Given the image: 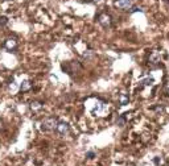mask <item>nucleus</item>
Segmentation results:
<instances>
[{
    "label": "nucleus",
    "instance_id": "1",
    "mask_svg": "<svg viewBox=\"0 0 169 166\" xmlns=\"http://www.w3.org/2000/svg\"><path fill=\"white\" fill-rule=\"evenodd\" d=\"M58 124V120L55 117H48L41 123V131H54Z\"/></svg>",
    "mask_w": 169,
    "mask_h": 166
},
{
    "label": "nucleus",
    "instance_id": "2",
    "mask_svg": "<svg viewBox=\"0 0 169 166\" xmlns=\"http://www.w3.org/2000/svg\"><path fill=\"white\" fill-rule=\"evenodd\" d=\"M106 110H107V106H106V103H103V101L101 100H97L95 104H94V107L91 108V112L94 115H99V116H103Z\"/></svg>",
    "mask_w": 169,
    "mask_h": 166
},
{
    "label": "nucleus",
    "instance_id": "3",
    "mask_svg": "<svg viewBox=\"0 0 169 166\" xmlns=\"http://www.w3.org/2000/svg\"><path fill=\"white\" fill-rule=\"evenodd\" d=\"M54 131H55V133H57V135L65 136L66 133L69 132V124L65 123V121H58V124H57V127H55Z\"/></svg>",
    "mask_w": 169,
    "mask_h": 166
},
{
    "label": "nucleus",
    "instance_id": "4",
    "mask_svg": "<svg viewBox=\"0 0 169 166\" xmlns=\"http://www.w3.org/2000/svg\"><path fill=\"white\" fill-rule=\"evenodd\" d=\"M115 5H116L119 9L126 11V9L131 8V5H132V0H116Z\"/></svg>",
    "mask_w": 169,
    "mask_h": 166
},
{
    "label": "nucleus",
    "instance_id": "5",
    "mask_svg": "<svg viewBox=\"0 0 169 166\" xmlns=\"http://www.w3.org/2000/svg\"><path fill=\"white\" fill-rule=\"evenodd\" d=\"M99 23H101L104 28H108L110 25H111V18L108 15H106V13H102V15H99Z\"/></svg>",
    "mask_w": 169,
    "mask_h": 166
},
{
    "label": "nucleus",
    "instance_id": "6",
    "mask_svg": "<svg viewBox=\"0 0 169 166\" xmlns=\"http://www.w3.org/2000/svg\"><path fill=\"white\" fill-rule=\"evenodd\" d=\"M4 46L7 48L8 50H13L17 46V41L15 40V38H7L5 42H4Z\"/></svg>",
    "mask_w": 169,
    "mask_h": 166
},
{
    "label": "nucleus",
    "instance_id": "7",
    "mask_svg": "<svg viewBox=\"0 0 169 166\" xmlns=\"http://www.w3.org/2000/svg\"><path fill=\"white\" fill-rule=\"evenodd\" d=\"M119 103H120L122 106H126L128 104V101H129V96H128V94L127 92H122V94H119Z\"/></svg>",
    "mask_w": 169,
    "mask_h": 166
},
{
    "label": "nucleus",
    "instance_id": "8",
    "mask_svg": "<svg viewBox=\"0 0 169 166\" xmlns=\"http://www.w3.org/2000/svg\"><path fill=\"white\" fill-rule=\"evenodd\" d=\"M30 88H32V83H30L29 80L21 82V85H20V90H21V91H29Z\"/></svg>",
    "mask_w": 169,
    "mask_h": 166
},
{
    "label": "nucleus",
    "instance_id": "9",
    "mask_svg": "<svg viewBox=\"0 0 169 166\" xmlns=\"http://www.w3.org/2000/svg\"><path fill=\"white\" fill-rule=\"evenodd\" d=\"M149 61H151L152 63L160 62V53H159V52H153L151 55H149Z\"/></svg>",
    "mask_w": 169,
    "mask_h": 166
},
{
    "label": "nucleus",
    "instance_id": "10",
    "mask_svg": "<svg viewBox=\"0 0 169 166\" xmlns=\"http://www.w3.org/2000/svg\"><path fill=\"white\" fill-rule=\"evenodd\" d=\"M8 24V17L7 16H0V27H4V25Z\"/></svg>",
    "mask_w": 169,
    "mask_h": 166
},
{
    "label": "nucleus",
    "instance_id": "11",
    "mask_svg": "<svg viewBox=\"0 0 169 166\" xmlns=\"http://www.w3.org/2000/svg\"><path fill=\"white\" fill-rule=\"evenodd\" d=\"M41 107H42V106H41V103H39V101H34V103H32V106H30V108H32V110H33V108H34V110H40Z\"/></svg>",
    "mask_w": 169,
    "mask_h": 166
},
{
    "label": "nucleus",
    "instance_id": "12",
    "mask_svg": "<svg viewBox=\"0 0 169 166\" xmlns=\"http://www.w3.org/2000/svg\"><path fill=\"white\" fill-rule=\"evenodd\" d=\"M141 83H143V85H144V86H151V85H152V83H153V79H152V78H151V79H149V78H148V79H145V80H143Z\"/></svg>",
    "mask_w": 169,
    "mask_h": 166
},
{
    "label": "nucleus",
    "instance_id": "13",
    "mask_svg": "<svg viewBox=\"0 0 169 166\" xmlns=\"http://www.w3.org/2000/svg\"><path fill=\"white\" fill-rule=\"evenodd\" d=\"M116 123H118L119 127H124V124H126V120H124V117H120V119L116 121Z\"/></svg>",
    "mask_w": 169,
    "mask_h": 166
},
{
    "label": "nucleus",
    "instance_id": "14",
    "mask_svg": "<svg viewBox=\"0 0 169 166\" xmlns=\"http://www.w3.org/2000/svg\"><path fill=\"white\" fill-rule=\"evenodd\" d=\"M86 157L89 158V159H92L94 157H95V153H94V152H87L86 153Z\"/></svg>",
    "mask_w": 169,
    "mask_h": 166
},
{
    "label": "nucleus",
    "instance_id": "15",
    "mask_svg": "<svg viewBox=\"0 0 169 166\" xmlns=\"http://www.w3.org/2000/svg\"><path fill=\"white\" fill-rule=\"evenodd\" d=\"M165 91H166V94H169V83H166V86H165Z\"/></svg>",
    "mask_w": 169,
    "mask_h": 166
},
{
    "label": "nucleus",
    "instance_id": "16",
    "mask_svg": "<svg viewBox=\"0 0 169 166\" xmlns=\"http://www.w3.org/2000/svg\"><path fill=\"white\" fill-rule=\"evenodd\" d=\"M92 2H99V0H92Z\"/></svg>",
    "mask_w": 169,
    "mask_h": 166
}]
</instances>
